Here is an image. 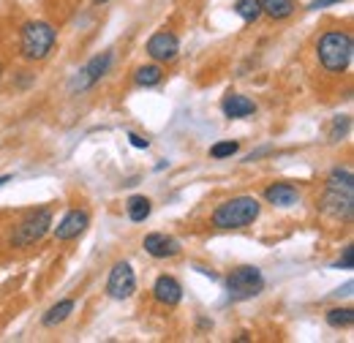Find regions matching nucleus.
<instances>
[{"label": "nucleus", "instance_id": "1", "mask_svg": "<svg viewBox=\"0 0 354 343\" xmlns=\"http://www.w3.org/2000/svg\"><path fill=\"white\" fill-rule=\"evenodd\" d=\"M316 52H319V60H322V66H324L327 71H333V74L346 71L349 63H352V52H354L352 36L344 33V30L324 33V36L319 39Z\"/></svg>", "mask_w": 354, "mask_h": 343}, {"label": "nucleus", "instance_id": "2", "mask_svg": "<svg viewBox=\"0 0 354 343\" xmlns=\"http://www.w3.org/2000/svg\"><path fill=\"white\" fill-rule=\"evenodd\" d=\"M262 205L254 196H234L229 202H223L221 207L213 213V226L218 229H243L248 223H254L259 218Z\"/></svg>", "mask_w": 354, "mask_h": 343}, {"label": "nucleus", "instance_id": "3", "mask_svg": "<svg viewBox=\"0 0 354 343\" xmlns=\"http://www.w3.org/2000/svg\"><path fill=\"white\" fill-rule=\"evenodd\" d=\"M55 46V28L46 22H28L22 28V55L28 60H44Z\"/></svg>", "mask_w": 354, "mask_h": 343}, {"label": "nucleus", "instance_id": "4", "mask_svg": "<svg viewBox=\"0 0 354 343\" xmlns=\"http://www.w3.org/2000/svg\"><path fill=\"white\" fill-rule=\"evenodd\" d=\"M262 286H265V278L257 267H237L226 278V289L232 300H251L262 292Z\"/></svg>", "mask_w": 354, "mask_h": 343}, {"label": "nucleus", "instance_id": "5", "mask_svg": "<svg viewBox=\"0 0 354 343\" xmlns=\"http://www.w3.org/2000/svg\"><path fill=\"white\" fill-rule=\"evenodd\" d=\"M49 226H52V213L49 210H33L14 229L11 243L19 245V248H28V245H33V243H39L44 237L46 232H49Z\"/></svg>", "mask_w": 354, "mask_h": 343}, {"label": "nucleus", "instance_id": "6", "mask_svg": "<svg viewBox=\"0 0 354 343\" xmlns=\"http://www.w3.org/2000/svg\"><path fill=\"white\" fill-rule=\"evenodd\" d=\"M136 289V278H133V270L129 261H118L109 272V281H106V292L109 297L115 300H129Z\"/></svg>", "mask_w": 354, "mask_h": 343}, {"label": "nucleus", "instance_id": "7", "mask_svg": "<svg viewBox=\"0 0 354 343\" xmlns=\"http://www.w3.org/2000/svg\"><path fill=\"white\" fill-rule=\"evenodd\" d=\"M109 66H112V55L109 52H104V55H98V57H93L88 66L74 77V82H71V90H85V87L95 85L106 71H109Z\"/></svg>", "mask_w": 354, "mask_h": 343}, {"label": "nucleus", "instance_id": "8", "mask_svg": "<svg viewBox=\"0 0 354 343\" xmlns=\"http://www.w3.org/2000/svg\"><path fill=\"white\" fill-rule=\"evenodd\" d=\"M90 223V215L85 210H71V213L63 215V221L55 226V237L60 240V243H66V240H74V237H80L85 229H88Z\"/></svg>", "mask_w": 354, "mask_h": 343}, {"label": "nucleus", "instance_id": "9", "mask_svg": "<svg viewBox=\"0 0 354 343\" xmlns=\"http://www.w3.org/2000/svg\"><path fill=\"white\" fill-rule=\"evenodd\" d=\"M177 52H180V41H177V36L167 33V30L156 33V36L147 41V55L156 57V60H175Z\"/></svg>", "mask_w": 354, "mask_h": 343}, {"label": "nucleus", "instance_id": "10", "mask_svg": "<svg viewBox=\"0 0 354 343\" xmlns=\"http://www.w3.org/2000/svg\"><path fill=\"white\" fill-rule=\"evenodd\" d=\"M145 251L153 259H167L180 254V243H177L175 237H167V234L156 232V234H147L145 237Z\"/></svg>", "mask_w": 354, "mask_h": 343}, {"label": "nucleus", "instance_id": "11", "mask_svg": "<svg viewBox=\"0 0 354 343\" xmlns=\"http://www.w3.org/2000/svg\"><path fill=\"white\" fill-rule=\"evenodd\" d=\"M221 109H223V115H226L229 120H240V118L254 115V112H257V104H254L251 98H245V95L229 93V95L221 101Z\"/></svg>", "mask_w": 354, "mask_h": 343}, {"label": "nucleus", "instance_id": "12", "mask_svg": "<svg viewBox=\"0 0 354 343\" xmlns=\"http://www.w3.org/2000/svg\"><path fill=\"white\" fill-rule=\"evenodd\" d=\"M265 199L270 205H275V207H292V205H297L300 194L289 183H275V185H270L265 191Z\"/></svg>", "mask_w": 354, "mask_h": 343}, {"label": "nucleus", "instance_id": "13", "mask_svg": "<svg viewBox=\"0 0 354 343\" xmlns=\"http://www.w3.org/2000/svg\"><path fill=\"white\" fill-rule=\"evenodd\" d=\"M153 295H156V300L161 302V305H169L172 308L183 297V289H180V284H177L172 275H161L156 281V286H153Z\"/></svg>", "mask_w": 354, "mask_h": 343}, {"label": "nucleus", "instance_id": "14", "mask_svg": "<svg viewBox=\"0 0 354 343\" xmlns=\"http://www.w3.org/2000/svg\"><path fill=\"white\" fill-rule=\"evenodd\" d=\"M352 194H346V191H333L330 188V194H327V210L335 215V218H352Z\"/></svg>", "mask_w": 354, "mask_h": 343}, {"label": "nucleus", "instance_id": "15", "mask_svg": "<svg viewBox=\"0 0 354 343\" xmlns=\"http://www.w3.org/2000/svg\"><path fill=\"white\" fill-rule=\"evenodd\" d=\"M71 310H74V300H60L57 305H52L44 313V327H57L71 316Z\"/></svg>", "mask_w": 354, "mask_h": 343}, {"label": "nucleus", "instance_id": "16", "mask_svg": "<svg viewBox=\"0 0 354 343\" xmlns=\"http://www.w3.org/2000/svg\"><path fill=\"white\" fill-rule=\"evenodd\" d=\"M234 11H237V17L240 19H245V22H257L265 11H262V0H237L234 3Z\"/></svg>", "mask_w": 354, "mask_h": 343}, {"label": "nucleus", "instance_id": "17", "mask_svg": "<svg viewBox=\"0 0 354 343\" xmlns=\"http://www.w3.org/2000/svg\"><path fill=\"white\" fill-rule=\"evenodd\" d=\"M262 11L270 14L272 19H286V17H292L295 3L292 0H262Z\"/></svg>", "mask_w": 354, "mask_h": 343}, {"label": "nucleus", "instance_id": "18", "mask_svg": "<svg viewBox=\"0 0 354 343\" xmlns=\"http://www.w3.org/2000/svg\"><path fill=\"white\" fill-rule=\"evenodd\" d=\"M150 210H153V205H150L147 196H131L129 199V218H131L133 223H142L150 215Z\"/></svg>", "mask_w": 354, "mask_h": 343}, {"label": "nucleus", "instance_id": "19", "mask_svg": "<svg viewBox=\"0 0 354 343\" xmlns=\"http://www.w3.org/2000/svg\"><path fill=\"white\" fill-rule=\"evenodd\" d=\"M327 183H330L333 191H346V194L354 191V174L349 169H333Z\"/></svg>", "mask_w": 354, "mask_h": 343}, {"label": "nucleus", "instance_id": "20", "mask_svg": "<svg viewBox=\"0 0 354 343\" xmlns=\"http://www.w3.org/2000/svg\"><path fill=\"white\" fill-rule=\"evenodd\" d=\"M327 324H330V327H352L354 310L352 308H333V310L327 313Z\"/></svg>", "mask_w": 354, "mask_h": 343}, {"label": "nucleus", "instance_id": "21", "mask_svg": "<svg viewBox=\"0 0 354 343\" xmlns=\"http://www.w3.org/2000/svg\"><path fill=\"white\" fill-rule=\"evenodd\" d=\"M161 68L158 66H142L139 71H136V85H142V87H153V85H158L161 82Z\"/></svg>", "mask_w": 354, "mask_h": 343}, {"label": "nucleus", "instance_id": "22", "mask_svg": "<svg viewBox=\"0 0 354 343\" xmlns=\"http://www.w3.org/2000/svg\"><path fill=\"white\" fill-rule=\"evenodd\" d=\"M237 150H240L237 142H218V145L210 147V156H213V158H229V156H234Z\"/></svg>", "mask_w": 354, "mask_h": 343}, {"label": "nucleus", "instance_id": "23", "mask_svg": "<svg viewBox=\"0 0 354 343\" xmlns=\"http://www.w3.org/2000/svg\"><path fill=\"white\" fill-rule=\"evenodd\" d=\"M354 264V245H346L344 248V257L335 261V267H341V270H352Z\"/></svg>", "mask_w": 354, "mask_h": 343}, {"label": "nucleus", "instance_id": "24", "mask_svg": "<svg viewBox=\"0 0 354 343\" xmlns=\"http://www.w3.org/2000/svg\"><path fill=\"white\" fill-rule=\"evenodd\" d=\"M129 139H131V145H133V147H139V150H145V147L150 145L147 139H142V136H136V133H129Z\"/></svg>", "mask_w": 354, "mask_h": 343}, {"label": "nucleus", "instance_id": "25", "mask_svg": "<svg viewBox=\"0 0 354 343\" xmlns=\"http://www.w3.org/2000/svg\"><path fill=\"white\" fill-rule=\"evenodd\" d=\"M333 3H341V0H313L308 8H310V11H319V8H324V6H333Z\"/></svg>", "mask_w": 354, "mask_h": 343}, {"label": "nucleus", "instance_id": "26", "mask_svg": "<svg viewBox=\"0 0 354 343\" xmlns=\"http://www.w3.org/2000/svg\"><path fill=\"white\" fill-rule=\"evenodd\" d=\"M335 295H352V281H349V284H346V286H344V289H338V292H335Z\"/></svg>", "mask_w": 354, "mask_h": 343}, {"label": "nucleus", "instance_id": "27", "mask_svg": "<svg viewBox=\"0 0 354 343\" xmlns=\"http://www.w3.org/2000/svg\"><path fill=\"white\" fill-rule=\"evenodd\" d=\"M8 180H11V174H3V177H0V185H3V183H8Z\"/></svg>", "mask_w": 354, "mask_h": 343}, {"label": "nucleus", "instance_id": "28", "mask_svg": "<svg viewBox=\"0 0 354 343\" xmlns=\"http://www.w3.org/2000/svg\"><path fill=\"white\" fill-rule=\"evenodd\" d=\"M93 3H98V6H101V3H106V0H93Z\"/></svg>", "mask_w": 354, "mask_h": 343}]
</instances>
